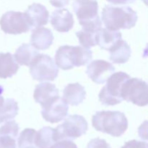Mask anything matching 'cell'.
Returning a JSON list of instances; mask_svg holds the SVG:
<instances>
[{
  "label": "cell",
  "instance_id": "obj_1",
  "mask_svg": "<svg viewBox=\"0 0 148 148\" xmlns=\"http://www.w3.org/2000/svg\"><path fill=\"white\" fill-rule=\"evenodd\" d=\"M92 125L96 131L119 137L128 128L125 114L118 111H97L92 118Z\"/></svg>",
  "mask_w": 148,
  "mask_h": 148
},
{
  "label": "cell",
  "instance_id": "obj_2",
  "mask_svg": "<svg viewBox=\"0 0 148 148\" xmlns=\"http://www.w3.org/2000/svg\"><path fill=\"white\" fill-rule=\"evenodd\" d=\"M101 15L106 27L114 31L132 28L138 20L137 12L128 6L106 5Z\"/></svg>",
  "mask_w": 148,
  "mask_h": 148
},
{
  "label": "cell",
  "instance_id": "obj_3",
  "mask_svg": "<svg viewBox=\"0 0 148 148\" xmlns=\"http://www.w3.org/2000/svg\"><path fill=\"white\" fill-rule=\"evenodd\" d=\"M92 58V52L83 46L69 45L60 46L55 54V63L63 70L87 64Z\"/></svg>",
  "mask_w": 148,
  "mask_h": 148
},
{
  "label": "cell",
  "instance_id": "obj_4",
  "mask_svg": "<svg viewBox=\"0 0 148 148\" xmlns=\"http://www.w3.org/2000/svg\"><path fill=\"white\" fill-rule=\"evenodd\" d=\"M72 7L82 28L95 31L102 28V22L98 16V4L96 0H75Z\"/></svg>",
  "mask_w": 148,
  "mask_h": 148
},
{
  "label": "cell",
  "instance_id": "obj_5",
  "mask_svg": "<svg viewBox=\"0 0 148 148\" xmlns=\"http://www.w3.org/2000/svg\"><path fill=\"white\" fill-rule=\"evenodd\" d=\"M88 124L85 117L75 114L64 119V121L54 130V140H74L86 134Z\"/></svg>",
  "mask_w": 148,
  "mask_h": 148
},
{
  "label": "cell",
  "instance_id": "obj_6",
  "mask_svg": "<svg viewBox=\"0 0 148 148\" xmlns=\"http://www.w3.org/2000/svg\"><path fill=\"white\" fill-rule=\"evenodd\" d=\"M130 76L124 72L112 74L107 79V83L100 92L99 101L104 106H115L122 102L121 88Z\"/></svg>",
  "mask_w": 148,
  "mask_h": 148
},
{
  "label": "cell",
  "instance_id": "obj_7",
  "mask_svg": "<svg viewBox=\"0 0 148 148\" xmlns=\"http://www.w3.org/2000/svg\"><path fill=\"white\" fill-rule=\"evenodd\" d=\"M30 73L35 80L53 81L57 77L59 68L50 56L38 53L30 63Z\"/></svg>",
  "mask_w": 148,
  "mask_h": 148
},
{
  "label": "cell",
  "instance_id": "obj_8",
  "mask_svg": "<svg viewBox=\"0 0 148 148\" xmlns=\"http://www.w3.org/2000/svg\"><path fill=\"white\" fill-rule=\"evenodd\" d=\"M122 100L132 103L138 106L147 105V84L139 78L127 79L121 88Z\"/></svg>",
  "mask_w": 148,
  "mask_h": 148
},
{
  "label": "cell",
  "instance_id": "obj_9",
  "mask_svg": "<svg viewBox=\"0 0 148 148\" xmlns=\"http://www.w3.org/2000/svg\"><path fill=\"white\" fill-rule=\"evenodd\" d=\"M0 26L2 31L11 35L27 33L32 29L25 13L15 11L4 13L0 19Z\"/></svg>",
  "mask_w": 148,
  "mask_h": 148
},
{
  "label": "cell",
  "instance_id": "obj_10",
  "mask_svg": "<svg viewBox=\"0 0 148 148\" xmlns=\"http://www.w3.org/2000/svg\"><path fill=\"white\" fill-rule=\"evenodd\" d=\"M115 72V67L110 62L97 59L91 62L87 67L86 73L88 77L96 84L106 82L110 76Z\"/></svg>",
  "mask_w": 148,
  "mask_h": 148
},
{
  "label": "cell",
  "instance_id": "obj_11",
  "mask_svg": "<svg viewBox=\"0 0 148 148\" xmlns=\"http://www.w3.org/2000/svg\"><path fill=\"white\" fill-rule=\"evenodd\" d=\"M41 114L44 120L55 124L64 119L68 115L69 107L63 98H56L49 103L42 107Z\"/></svg>",
  "mask_w": 148,
  "mask_h": 148
},
{
  "label": "cell",
  "instance_id": "obj_12",
  "mask_svg": "<svg viewBox=\"0 0 148 148\" xmlns=\"http://www.w3.org/2000/svg\"><path fill=\"white\" fill-rule=\"evenodd\" d=\"M51 24L53 29L59 33H67L73 27V15L67 9L54 10L51 15Z\"/></svg>",
  "mask_w": 148,
  "mask_h": 148
},
{
  "label": "cell",
  "instance_id": "obj_13",
  "mask_svg": "<svg viewBox=\"0 0 148 148\" xmlns=\"http://www.w3.org/2000/svg\"><path fill=\"white\" fill-rule=\"evenodd\" d=\"M59 97V89L54 84L43 82L36 86L33 98L42 107Z\"/></svg>",
  "mask_w": 148,
  "mask_h": 148
},
{
  "label": "cell",
  "instance_id": "obj_14",
  "mask_svg": "<svg viewBox=\"0 0 148 148\" xmlns=\"http://www.w3.org/2000/svg\"><path fill=\"white\" fill-rule=\"evenodd\" d=\"M32 28L46 25L49 21V12L46 7L38 3H33L25 12Z\"/></svg>",
  "mask_w": 148,
  "mask_h": 148
},
{
  "label": "cell",
  "instance_id": "obj_15",
  "mask_svg": "<svg viewBox=\"0 0 148 148\" xmlns=\"http://www.w3.org/2000/svg\"><path fill=\"white\" fill-rule=\"evenodd\" d=\"M53 33L50 29L38 27L32 31L30 43L38 50H46L53 44Z\"/></svg>",
  "mask_w": 148,
  "mask_h": 148
},
{
  "label": "cell",
  "instance_id": "obj_16",
  "mask_svg": "<svg viewBox=\"0 0 148 148\" xmlns=\"http://www.w3.org/2000/svg\"><path fill=\"white\" fill-rule=\"evenodd\" d=\"M86 92L82 85L78 82L68 84L63 91V99L67 104L77 106L85 99Z\"/></svg>",
  "mask_w": 148,
  "mask_h": 148
},
{
  "label": "cell",
  "instance_id": "obj_17",
  "mask_svg": "<svg viewBox=\"0 0 148 148\" xmlns=\"http://www.w3.org/2000/svg\"><path fill=\"white\" fill-rule=\"evenodd\" d=\"M108 51L110 53L109 59L115 64L127 63L132 54L131 48L122 38L119 40Z\"/></svg>",
  "mask_w": 148,
  "mask_h": 148
},
{
  "label": "cell",
  "instance_id": "obj_18",
  "mask_svg": "<svg viewBox=\"0 0 148 148\" xmlns=\"http://www.w3.org/2000/svg\"><path fill=\"white\" fill-rule=\"evenodd\" d=\"M19 68L20 66L12 53L9 52L0 53V78L12 77L17 73Z\"/></svg>",
  "mask_w": 148,
  "mask_h": 148
},
{
  "label": "cell",
  "instance_id": "obj_19",
  "mask_svg": "<svg viewBox=\"0 0 148 148\" xmlns=\"http://www.w3.org/2000/svg\"><path fill=\"white\" fill-rule=\"evenodd\" d=\"M122 38L121 32L101 28L97 33L96 43L102 49L108 51L119 40Z\"/></svg>",
  "mask_w": 148,
  "mask_h": 148
},
{
  "label": "cell",
  "instance_id": "obj_20",
  "mask_svg": "<svg viewBox=\"0 0 148 148\" xmlns=\"http://www.w3.org/2000/svg\"><path fill=\"white\" fill-rule=\"evenodd\" d=\"M38 51L33 46L27 43H23L16 50L14 58L16 62L23 66H30L33 59L38 54Z\"/></svg>",
  "mask_w": 148,
  "mask_h": 148
},
{
  "label": "cell",
  "instance_id": "obj_21",
  "mask_svg": "<svg viewBox=\"0 0 148 148\" xmlns=\"http://www.w3.org/2000/svg\"><path fill=\"white\" fill-rule=\"evenodd\" d=\"M55 129L45 127L36 132L35 146L38 148H51L56 143L54 140Z\"/></svg>",
  "mask_w": 148,
  "mask_h": 148
},
{
  "label": "cell",
  "instance_id": "obj_22",
  "mask_svg": "<svg viewBox=\"0 0 148 148\" xmlns=\"http://www.w3.org/2000/svg\"><path fill=\"white\" fill-rule=\"evenodd\" d=\"M19 111L18 104L12 98H6L4 103L0 107V124L12 120Z\"/></svg>",
  "mask_w": 148,
  "mask_h": 148
},
{
  "label": "cell",
  "instance_id": "obj_23",
  "mask_svg": "<svg viewBox=\"0 0 148 148\" xmlns=\"http://www.w3.org/2000/svg\"><path fill=\"white\" fill-rule=\"evenodd\" d=\"M98 32L82 29L80 31L77 32L76 36L82 46L86 49H90L97 45L96 36Z\"/></svg>",
  "mask_w": 148,
  "mask_h": 148
},
{
  "label": "cell",
  "instance_id": "obj_24",
  "mask_svg": "<svg viewBox=\"0 0 148 148\" xmlns=\"http://www.w3.org/2000/svg\"><path fill=\"white\" fill-rule=\"evenodd\" d=\"M36 130L27 128L23 130L18 138V148H24L27 146L35 145Z\"/></svg>",
  "mask_w": 148,
  "mask_h": 148
},
{
  "label": "cell",
  "instance_id": "obj_25",
  "mask_svg": "<svg viewBox=\"0 0 148 148\" xmlns=\"http://www.w3.org/2000/svg\"><path fill=\"white\" fill-rule=\"evenodd\" d=\"M19 132V125L15 121L10 120L0 127V135H7L16 139Z\"/></svg>",
  "mask_w": 148,
  "mask_h": 148
},
{
  "label": "cell",
  "instance_id": "obj_26",
  "mask_svg": "<svg viewBox=\"0 0 148 148\" xmlns=\"http://www.w3.org/2000/svg\"><path fill=\"white\" fill-rule=\"evenodd\" d=\"M0 148H17L16 139L7 135H0Z\"/></svg>",
  "mask_w": 148,
  "mask_h": 148
},
{
  "label": "cell",
  "instance_id": "obj_27",
  "mask_svg": "<svg viewBox=\"0 0 148 148\" xmlns=\"http://www.w3.org/2000/svg\"><path fill=\"white\" fill-rule=\"evenodd\" d=\"M87 148H111L110 145L103 139H92L88 143Z\"/></svg>",
  "mask_w": 148,
  "mask_h": 148
},
{
  "label": "cell",
  "instance_id": "obj_28",
  "mask_svg": "<svg viewBox=\"0 0 148 148\" xmlns=\"http://www.w3.org/2000/svg\"><path fill=\"white\" fill-rule=\"evenodd\" d=\"M51 148H77V146L72 140H61L56 141Z\"/></svg>",
  "mask_w": 148,
  "mask_h": 148
},
{
  "label": "cell",
  "instance_id": "obj_29",
  "mask_svg": "<svg viewBox=\"0 0 148 148\" xmlns=\"http://www.w3.org/2000/svg\"><path fill=\"white\" fill-rule=\"evenodd\" d=\"M121 148H147V143L146 142L133 140L125 143Z\"/></svg>",
  "mask_w": 148,
  "mask_h": 148
},
{
  "label": "cell",
  "instance_id": "obj_30",
  "mask_svg": "<svg viewBox=\"0 0 148 148\" xmlns=\"http://www.w3.org/2000/svg\"><path fill=\"white\" fill-rule=\"evenodd\" d=\"M49 1H50L51 4L53 7L62 8L67 5L70 0H49Z\"/></svg>",
  "mask_w": 148,
  "mask_h": 148
},
{
  "label": "cell",
  "instance_id": "obj_31",
  "mask_svg": "<svg viewBox=\"0 0 148 148\" xmlns=\"http://www.w3.org/2000/svg\"><path fill=\"white\" fill-rule=\"evenodd\" d=\"M106 1L114 4H127L134 2L136 0H106Z\"/></svg>",
  "mask_w": 148,
  "mask_h": 148
},
{
  "label": "cell",
  "instance_id": "obj_32",
  "mask_svg": "<svg viewBox=\"0 0 148 148\" xmlns=\"http://www.w3.org/2000/svg\"><path fill=\"white\" fill-rule=\"evenodd\" d=\"M3 92H4V88L1 85H0V107L4 104V100H5L4 98V97L2 96Z\"/></svg>",
  "mask_w": 148,
  "mask_h": 148
},
{
  "label": "cell",
  "instance_id": "obj_33",
  "mask_svg": "<svg viewBox=\"0 0 148 148\" xmlns=\"http://www.w3.org/2000/svg\"><path fill=\"white\" fill-rule=\"evenodd\" d=\"M24 148H36L35 145H32V146H27V147H25Z\"/></svg>",
  "mask_w": 148,
  "mask_h": 148
}]
</instances>
